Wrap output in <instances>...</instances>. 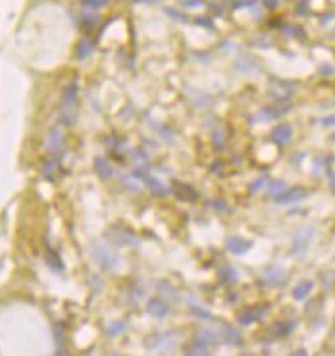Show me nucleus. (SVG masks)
<instances>
[{
    "mask_svg": "<svg viewBox=\"0 0 335 356\" xmlns=\"http://www.w3.org/2000/svg\"><path fill=\"white\" fill-rule=\"evenodd\" d=\"M75 102H77V85L68 83L62 92V102H60V112H62V121L66 125H72L75 121Z\"/></svg>",
    "mask_w": 335,
    "mask_h": 356,
    "instance_id": "nucleus-1",
    "label": "nucleus"
},
{
    "mask_svg": "<svg viewBox=\"0 0 335 356\" xmlns=\"http://www.w3.org/2000/svg\"><path fill=\"white\" fill-rule=\"evenodd\" d=\"M91 256L101 264L104 269H114L117 266V256L102 241H95L93 245H91Z\"/></svg>",
    "mask_w": 335,
    "mask_h": 356,
    "instance_id": "nucleus-2",
    "label": "nucleus"
},
{
    "mask_svg": "<svg viewBox=\"0 0 335 356\" xmlns=\"http://www.w3.org/2000/svg\"><path fill=\"white\" fill-rule=\"evenodd\" d=\"M310 237H312V227H303V229H299L297 231V235L293 239V251L299 254L303 253L306 247H308V243H310Z\"/></svg>",
    "mask_w": 335,
    "mask_h": 356,
    "instance_id": "nucleus-3",
    "label": "nucleus"
},
{
    "mask_svg": "<svg viewBox=\"0 0 335 356\" xmlns=\"http://www.w3.org/2000/svg\"><path fill=\"white\" fill-rule=\"evenodd\" d=\"M168 304L162 300V298H150L148 300V304H146V312L150 314V316H156V318H164V316H168Z\"/></svg>",
    "mask_w": 335,
    "mask_h": 356,
    "instance_id": "nucleus-4",
    "label": "nucleus"
},
{
    "mask_svg": "<svg viewBox=\"0 0 335 356\" xmlns=\"http://www.w3.org/2000/svg\"><path fill=\"white\" fill-rule=\"evenodd\" d=\"M291 135H293L291 127L287 123H283V125H277L276 129L272 131V141L276 145H285V143L291 141Z\"/></svg>",
    "mask_w": 335,
    "mask_h": 356,
    "instance_id": "nucleus-5",
    "label": "nucleus"
},
{
    "mask_svg": "<svg viewBox=\"0 0 335 356\" xmlns=\"http://www.w3.org/2000/svg\"><path fill=\"white\" fill-rule=\"evenodd\" d=\"M306 196L303 189H291V191H283V193L276 196V200L279 204H291V202H299Z\"/></svg>",
    "mask_w": 335,
    "mask_h": 356,
    "instance_id": "nucleus-6",
    "label": "nucleus"
},
{
    "mask_svg": "<svg viewBox=\"0 0 335 356\" xmlns=\"http://www.w3.org/2000/svg\"><path fill=\"white\" fill-rule=\"evenodd\" d=\"M262 279L268 283V285H277V283L283 281V269H281L279 266L266 267L262 273Z\"/></svg>",
    "mask_w": 335,
    "mask_h": 356,
    "instance_id": "nucleus-7",
    "label": "nucleus"
},
{
    "mask_svg": "<svg viewBox=\"0 0 335 356\" xmlns=\"http://www.w3.org/2000/svg\"><path fill=\"white\" fill-rule=\"evenodd\" d=\"M268 310V306H258V308H248V310H245L241 316H239V322L243 324V326H250L252 322H256V320H260L264 314H260V312Z\"/></svg>",
    "mask_w": 335,
    "mask_h": 356,
    "instance_id": "nucleus-8",
    "label": "nucleus"
},
{
    "mask_svg": "<svg viewBox=\"0 0 335 356\" xmlns=\"http://www.w3.org/2000/svg\"><path fill=\"white\" fill-rule=\"evenodd\" d=\"M227 249L233 254H245L250 249V243L243 237H229L227 239Z\"/></svg>",
    "mask_w": 335,
    "mask_h": 356,
    "instance_id": "nucleus-9",
    "label": "nucleus"
},
{
    "mask_svg": "<svg viewBox=\"0 0 335 356\" xmlns=\"http://www.w3.org/2000/svg\"><path fill=\"white\" fill-rule=\"evenodd\" d=\"M62 149V131H60L58 127H54L50 135L46 137V150L48 152H58Z\"/></svg>",
    "mask_w": 335,
    "mask_h": 356,
    "instance_id": "nucleus-10",
    "label": "nucleus"
},
{
    "mask_svg": "<svg viewBox=\"0 0 335 356\" xmlns=\"http://www.w3.org/2000/svg\"><path fill=\"white\" fill-rule=\"evenodd\" d=\"M310 291H312V281H301L293 287L291 295L295 300H305L310 295Z\"/></svg>",
    "mask_w": 335,
    "mask_h": 356,
    "instance_id": "nucleus-11",
    "label": "nucleus"
},
{
    "mask_svg": "<svg viewBox=\"0 0 335 356\" xmlns=\"http://www.w3.org/2000/svg\"><path fill=\"white\" fill-rule=\"evenodd\" d=\"M95 170H97V174H99L102 179H108L112 176V168H110V164L106 162L104 158H97V160H95Z\"/></svg>",
    "mask_w": 335,
    "mask_h": 356,
    "instance_id": "nucleus-12",
    "label": "nucleus"
},
{
    "mask_svg": "<svg viewBox=\"0 0 335 356\" xmlns=\"http://www.w3.org/2000/svg\"><path fill=\"white\" fill-rule=\"evenodd\" d=\"M218 277L223 283H231V281H235V279H237V273H235V269L231 266H223L218 271Z\"/></svg>",
    "mask_w": 335,
    "mask_h": 356,
    "instance_id": "nucleus-13",
    "label": "nucleus"
},
{
    "mask_svg": "<svg viewBox=\"0 0 335 356\" xmlns=\"http://www.w3.org/2000/svg\"><path fill=\"white\" fill-rule=\"evenodd\" d=\"M44 258H46L48 266L52 267L54 271H62V269H64V266H62V262H60V258L56 256V253H54V251H46Z\"/></svg>",
    "mask_w": 335,
    "mask_h": 356,
    "instance_id": "nucleus-14",
    "label": "nucleus"
},
{
    "mask_svg": "<svg viewBox=\"0 0 335 356\" xmlns=\"http://www.w3.org/2000/svg\"><path fill=\"white\" fill-rule=\"evenodd\" d=\"M75 50H77V58L83 60V58H87L89 54L93 52V45H91L89 41H81V43L77 45V48H75Z\"/></svg>",
    "mask_w": 335,
    "mask_h": 356,
    "instance_id": "nucleus-15",
    "label": "nucleus"
},
{
    "mask_svg": "<svg viewBox=\"0 0 335 356\" xmlns=\"http://www.w3.org/2000/svg\"><path fill=\"white\" fill-rule=\"evenodd\" d=\"M285 189H287L285 181H274V183H270V187H268V193L272 194V196H279V194L283 193Z\"/></svg>",
    "mask_w": 335,
    "mask_h": 356,
    "instance_id": "nucleus-16",
    "label": "nucleus"
},
{
    "mask_svg": "<svg viewBox=\"0 0 335 356\" xmlns=\"http://www.w3.org/2000/svg\"><path fill=\"white\" fill-rule=\"evenodd\" d=\"M274 329H276V335H279V337H285V335H289V333H291L293 324H289V322H279V324L274 326Z\"/></svg>",
    "mask_w": 335,
    "mask_h": 356,
    "instance_id": "nucleus-17",
    "label": "nucleus"
},
{
    "mask_svg": "<svg viewBox=\"0 0 335 356\" xmlns=\"http://www.w3.org/2000/svg\"><path fill=\"white\" fill-rule=\"evenodd\" d=\"M197 337H199L201 345H208L210 341H216V333H214V331H208V329H203Z\"/></svg>",
    "mask_w": 335,
    "mask_h": 356,
    "instance_id": "nucleus-18",
    "label": "nucleus"
},
{
    "mask_svg": "<svg viewBox=\"0 0 335 356\" xmlns=\"http://www.w3.org/2000/svg\"><path fill=\"white\" fill-rule=\"evenodd\" d=\"M108 0H81V4L87 8V10H99L102 6H106Z\"/></svg>",
    "mask_w": 335,
    "mask_h": 356,
    "instance_id": "nucleus-19",
    "label": "nucleus"
},
{
    "mask_svg": "<svg viewBox=\"0 0 335 356\" xmlns=\"http://www.w3.org/2000/svg\"><path fill=\"white\" fill-rule=\"evenodd\" d=\"M225 339L229 343H239L241 341V335H239V331L233 329V327H227L225 329Z\"/></svg>",
    "mask_w": 335,
    "mask_h": 356,
    "instance_id": "nucleus-20",
    "label": "nucleus"
},
{
    "mask_svg": "<svg viewBox=\"0 0 335 356\" xmlns=\"http://www.w3.org/2000/svg\"><path fill=\"white\" fill-rule=\"evenodd\" d=\"M123 327H125L123 322H117V324H114V326H110L108 333H110V335H117V333H121V329H123Z\"/></svg>",
    "mask_w": 335,
    "mask_h": 356,
    "instance_id": "nucleus-21",
    "label": "nucleus"
},
{
    "mask_svg": "<svg viewBox=\"0 0 335 356\" xmlns=\"http://www.w3.org/2000/svg\"><path fill=\"white\" fill-rule=\"evenodd\" d=\"M264 181H266V178H264V176H260V178H258L256 181H254V183H252V185H250V193H256V191H258V189H260V187L264 185Z\"/></svg>",
    "mask_w": 335,
    "mask_h": 356,
    "instance_id": "nucleus-22",
    "label": "nucleus"
},
{
    "mask_svg": "<svg viewBox=\"0 0 335 356\" xmlns=\"http://www.w3.org/2000/svg\"><path fill=\"white\" fill-rule=\"evenodd\" d=\"M191 310L195 312V316L197 318H204V320H210V314L206 310H203V308H195V306H191Z\"/></svg>",
    "mask_w": 335,
    "mask_h": 356,
    "instance_id": "nucleus-23",
    "label": "nucleus"
},
{
    "mask_svg": "<svg viewBox=\"0 0 335 356\" xmlns=\"http://www.w3.org/2000/svg\"><path fill=\"white\" fill-rule=\"evenodd\" d=\"M185 353H187V355H193V353H197V355H206V349H203L201 345H197V347H189V349H185Z\"/></svg>",
    "mask_w": 335,
    "mask_h": 356,
    "instance_id": "nucleus-24",
    "label": "nucleus"
},
{
    "mask_svg": "<svg viewBox=\"0 0 335 356\" xmlns=\"http://www.w3.org/2000/svg\"><path fill=\"white\" fill-rule=\"evenodd\" d=\"M320 123L324 127H335V116H328V118H322Z\"/></svg>",
    "mask_w": 335,
    "mask_h": 356,
    "instance_id": "nucleus-25",
    "label": "nucleus"
},
{
    "mask_svg": "<svg viewBox=\"0 0 335 356\" xmlns=\"http://www.w3.org/2000/svg\"><path fill=\"white\" fill-rule=\"evenodd\" d=\"M262 2L268 6V8H276L277 4H279V0H262Z\"/></svg>",
    "mask_w": 335,
    "mask_h": 356,
    "instance_id": "nucleus-26",
    "label": "nucleus"
},
{
    "mask_svg": "<svg viewBox=\"0 0 335 356\" xmlns=\"http://www.w3.org/2000/svg\"><path fill=\"white\" fill-rule=\"evenodd\" d=\"M179 2H187V6H189V8H195V6L199 4V0H179Z\"/></svg>",
    "mask_w": 335,
    "mask_h": 356,
    "instance_id": "nucleus-27",
    "label": "nucleus"
}]
</instances>
